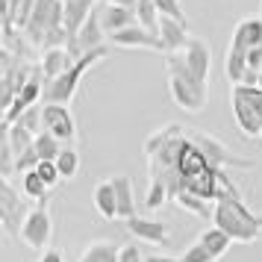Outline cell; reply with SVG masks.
Returning <instances> with one entry per match:
<instances>
[{"mask_svg":"<svg viewBox=\"0 0 262 262\" xmlns=\"http://www.w3.org/2000/svg\"><path fill=\"white\" fill-rule=\"evenodd\" d=\"M212 224L221 227L233 242H242V245H253L262 236V215L250 212L242 194H227L221 201H215Z\"/></svg>","mask_w":262,"mask_h":262,"instance_id":"6da1fadb","label":"cell"},{"mask_svg":"<svg viewBox=\"0 0 262 262\" xmlns=\"http://www.w3.org/2000/svg\"><path fill=\"white\" fill-rule=\"evenodd\" d=\"M165 68H168V92L171 100L177 103L183 112H203L206 109V89L209 85L201 83L194 74H189V68L183 65L180 53H165Z\"/></svg>","mask_w":262,"mask_h":262,"instance_id":"7a4b0ae2","label":"cell"},{"mask_svg":"<svg viewBox=\"0 0 262 262\" xmlns=\"http://www.w3.org/2000/svg\"><path fill=\"white\" fill-rule=\"evenodd\" d=\"M106 56H109L106 45H103V48H95V50H89V53H83V56L74 62L68 71H62L59 77L45 80L41 103H65V106H71L74 95H77V89H80V83H83V74L89 71L92 65H97L100 59H106Z\"/></svg>","mask_w":262,"mask_h":262,"instance_id":"3957f363","label":"cell"},{"mask_svg":"<svg viewBox=\"0 0 262 262\" xmlns=\"http://www.w3.org/2000/svg\"><path fill=\"white\" fill-rule=\"evenodd\" d=\"M230 106H233L238 130L245 136H250V139L262 136V89L259 85H233Z\"/></svg>","mask_w":262,"mask_h":262,"instance_id":"277c9868","label":"cell"},{"mask_svg":"<svg viewBox=\"0 0 262 262\" xmlns=\"http://www.w3.org/2000/svg\"><path fill=\"white\" fill-rule=\"evenodd\" d=\"M27 215H30L27 194H21L9 180L0 174V227L9 236H21V224H24Z\"/></svg>","mask_w":262,"mask_h":262,"instance_id":"5b68a950","label":"cell"},{"mask_svg":"<svg viewBox=\"0 0 262 262\" xmlns=\"http://www.w3.org/2000/svg\"><path fill=\"white\" fill-rule=\"evenodd\" d=\"M50 236H53V215H50L48 203H38L36 209H30V215L24 218V224H21V242H24L30 250H41L50 245Z\"/></svg>","mask_w":262,"mask_h":262,"instance_id":"8992f818","label":"cell"},{"mask_svg":"<svg viewBox=\"0 0 262 262\" xmlns=\"http://www.w3.org/2000/svg\"><path fill=\"white\" fill-rule=\"evenodd\" d=\"M41 130L56 136L62 144L77 142V118L65 103H41Z\"/></svg>","mask_w":262,"mask_h":262,"instance_id":"52a82bcc","label":"cell"},{"mask_svg":"<svg viewBox=\"0 0 262 262\" xmlns=\"http://www.w3.org/2000/svg\"><path fill=\"white\" fill-rule=\"evenodd\" d=\"M180 59L189 68V74H194L201 83L209 85V68H212V50L203 38H189V45L180 50Z\"/></svg>","mask_w":262,"mask_h":262,"instance_id":"ba28073f","label":"cell"},{"mask_svg":"<svg viewBox=\"0 0 262 262\" xmlns=\"http://www.w3.org/2000/svg\"><path fill=\"white\" fill-rule=\"evenodd\" d=\"M124 227H127V233L133 238L147 242V245H168L171 242V227L156 221V218H139V215H133V218L124 221Z\"/></svg>","mask_w":262,"mask_h":262,"instance_id":"9c48e42d","label":"cell"},{"mask_svg":"<svg viewBox=\"0 0 262 262\" xmlns=\"http://www.w3.org/2000/svg\"><path fill=\"white\" fill-rule=\"evenodd\" d=\"M159 41H162V53H180V50L189 45V21L183 18H171V15H162L159 18Z\"/></svg>","mask_w":262,"mask_h":262,"instance_id":"30bf717a","label":"cell"},{"mask_svg":"<svg viewBox=\"0 0 262 262\" xmlns=\"http://www.w3.org/2000/svg\"><path fill=\"white\" fill-rule=\"evenodd\" d=\"M112 45H118V48H139V50H159L162 53V41L156 36L154 30H147L142 24H133V27H124L118 33H112L109 36Z\"/></svg>","mask_w":262,"mask_h":262,"instance_id":"8fae6325","label":"cell"},{"mask_svg":"<svg viewBox=\"0 0 262 262\" xmlns=\"http://www.w3.org/2000/svg\"><path fill=\"white\" fill-rule=\"evenodd\" d=\"M97 18H100V27H103L106 36L118 33V30H124V27L139 24V21H136V9H127V6H118V3H106V0H100Z\"/></svg>","mask_w":262,"mask_h":262,"instance_id":"7c38bea8","label":"cell"},{"mask_svg":"<svg viewBox=\"0 0 262 262\" xmlns=\"http://www.w3.org/2000/svg\"><path fill=\"white\" fill-rule=\"evenodd\" d=\"M230 45H236V48H262V18L256 15H250V18H242L236 27H233V38H230Z\"/></svg>","mask_w":262,"mask_h":262,"instance_id":"4fadbf2b","label":"cell"},{"mask_svg":"<svg viewBox=\"0 0 262 262\" xmlns=\"http://www.w3.org/2000/svg\"><path fill=\"white\" fill-rule=\"evenodd\" d=\"M77 56H74L68 48H48L41 50V74H45V80H53V77H59L62 71H68Z\"/></svg>","mask_w":262,"mask_h":262,"instance_id":"5bb4252c","label":"cell"},{"mask_svg":"<svg viewBox=\"0 0 262 262\" xmlns=\"http://www.w3.org/2000/svg\"><path fill=\"white\" fill-rule=\"evenodd\" d=\"M112 186H115V201H118V221H127L136 215V191H133V177L127 174H118L112 177Z\"/></svg>","mask_w":262,"mask_h":262,"instance_id":"9a60e30c","label":"cell"},{"mask_svg":"<svg viewBox=\"0 0 262 262\" xmlns=\"http://www.w3.org/2000/svg\"><path fill=\"white\" fill-rule=\"evenodd\" d=\"M95 209L100 218H106V221H118V201H115V186H112V180H103V183H97L95 186Z\"/></svg>","mask_w":262,"mask_h":262,"instance_id":"2e32d148","label":"cell"},{"mask_svg":"<svg viewBox=\"0 0 262 262\" xmlns=\"http://www.w3.org/2000/svg\"><path fill=\"white\" fill-rule=\"evenodd\" d=\"M250 71L248 65V50L245 48H236V45H230V50H227V59H224V74L227 80L233 85H242V80H245V74Z\"/></svg>","mask_w":262,"mask_h":262,"instance_id":"e0dca14e","label":"cell"},{"mask_svg":"<svg viewBox=\"0 0 262 262\" xmlns=\"http://www.w3.org/2000/svg\"><path fill=\"white\" fill-rule=\"evenodd\" d=\"M198 242H201L203 248L209 250V253H212L215 256V262L221 259V256H224L227 250H230V245H233V238L227 236L224 230H221V227H206V230H203L201 236H198Z\"/></svg>","mask_w":262,"mask_h":262,"instance_id":"ac0fdd59","label":"cell"},{"mask_svg":"<svg viewBox=\"0 0 262 262\" xmlns=\"http://www.w3.org/2000/svg\"><path fill=\"white\" fill-rule=\"evenodd\" d=\"M174 203L183 206L186 212H191L194 218H212V212H215V203L201 198V194H194V191H180V194H174Z\"/></svg>","mask_w":262,"mask_h":262,"instance_id":"d6986e66","label":"cell"},{"mask_svg":"<svg viewBox=\"0 0 262 262\" xmlns=\"http://www.w3.org/2000/svg\"><path fill=\"white\" fill-rule=\"evenodd\" d=\"M21 191H24L30 201H36V203H48V198H50V191H53V189H50L48 183L38 177L36 168H33V171H24V174H21Z\"/></svg>","mask_w":262,"mask_h":262,"instance_id":"ffe728a7","label":"cell"},{"mask_svg":"<svg viewBox=\"0 0 262 262\" xmlns=\"http://www.w3.org/2000/svg\"><path fill=\"white\" fill-rule=\"evenodd\" d=\"M77 262H121V259H118V248L115 245H109V242H92L80 253Z\"/></svg>","mask_w":262,"mask_h":262,"instance_id":"44dd1931","label":"cell"},{"mask_svg":"<svg viewBox=\"0 0 262 262\" xmlns=\"http://www.w3.org/2000/svg\"><path fill=\"white\" fill-rule=\"evenodd\" d=\"M168 198H171V191H168L165 180L150 177V186H147V194H144V206H147L150 212H156V209H162L168 203Z\"/></svg>","mask_w":262,"mask_h":262,"instance_id":"7402d4cb","label":"cell"},{"mask_svg":"<svg viewBox=\"0 0 262 262\" xmlns=\"http://www.w3.org/2000/svg\"><path fill=\"white\" fill-rule=\"evenodd\" d=\"M62 147H65V144H62L56 136H50L48 130L36 133V154H38V159H53V162H56V156L62 154Z\"/></svg>","mask_w":262,"mask_h":262,"instance_id":"603a6c76","label":"cell"},{"mask_svg":"<svg viewBox=\"0 0 262 262\" xmlns=\"http://www.w3.org/2000/svg\"><path fill=\"white\" fill-rule=\"evenodd\" d=\"M56 168H59L62 180H74L77 174H80V154L74 150L71 144H65L62 154L56 156Z\"/></svg>","mask_w":262,"mask_h":262,"instance_id":"cb8c5ba5","label":"cell"},{"mask_svg":"<svg viewBox=\"0 0 262 262\" xmlns=\"http://www.w3.org/2000/svg\"><path fill=\"white\" fill-rule=\"evenodd\" d=\"M159 18H162V12L156 9L154 0H139V3H136V21L142 27H147V30L156 33V30H159ZM156 36H159V33H156Z\"/></svg>","mask_w":262,"mask_h":262,"instance_id":"d4e9b609","label":"cell"},{"mask_svg":"<svg viewBox=\"0 0 262 262\" xmlns=\"http://www.w3.org/2000/svg\"><path fill=\"white\" fill-rule=\"evenodd\" d=\"M36 174L48 183L50 189H56V186L62 183V174H59V168H56V162H53V159H41V162L36 165Z\"/></svg>","mask_w":262,"mask_h":262,"instance_id":"484cf974","label":"cell"},{"mask_svg":"<svg viewBox=\"0 0 262 262\" xmlns=\"http://www.w3.org/2000/svg\"><path fill=\"white\" fill-rule=\"evenodd\" d=\"M180 259H183V262H215V256L203 248L201 242H194L191 248H186L183 253H180Z\"/></svg>","mask_w":262,"mask_h":262,"instance_id":"4316f807","label":"cell"},{"mask_svg":"<svg viewBox=\"0 0 262 262\" xmlns=\"http://www.w3.org/2000/svg\"><path fill=\"white\" fill-rule=\"evenodd\" d=\"M156 9L162 15H171V18H183V21H189L186 12H183V6H180V0H154Z\"/></svg>","mask_w":262,"mask_h":262,"instance_id":"83f0119b","label":"cell"},{"mask_svg":"<svg viewBox=\"0 0 262 262\" xmlns=\"http://www.w3.org/2000/svg\"><path fill=\"white\" fill-rule=\"evenodd\" d=\"M118 259L121 262H147V256H144L142 250H139V245H124V248H118Z\"/></svg>","mask_w":262,"mask_h":262,"instance_id":"f1b7e54d","label":"cell"},{"mask_svg":"<svg viewBox=\"0 0 262 262\" xmlns=\"http://www.w3.org/2000/svg\"><path fill=\"white\" fill-rule=\"evenodd\" d=\"M38 262H65V256H62L59 248H45L38 253Z\"/></svg>","mask_w":262,"mask_h":262,"instance_id":"f546056e","label":"cell"},{"mask_svg":"<svg viewBox=\"0 0 262 262\" xmlns=\"http://www.w3.org/2000/svg\"><path fill=\"white\" fill-rule=\"evenodd\" d=\"M147 262H183L180 256H147Z\"/></svg>","mask_w":262,"mask_h":262,"instance_id":"4dcf8cb0","label":"cell"},{"mask_svg":"<svg viewBox=\"0 0 262 262\" xmlns=\"http://www.w3.org/2000/svg\"><path fill=\"white\" fill-rule=\"evenodd\" d=\"M106 3H118V6H127V9H136L139 0H106Z\"/></svg>","mask_w":262,"mask_h":262,"instance_id":"1f68e13d","label":"cell"},{"mask_svg":"<svg viewBox=\"0 0 262 262\" xmlns=\"http://www.w3.org/2000/svg\"><path fill=\"white\" fill-rule=\"evenodd\" d=\"M259 18H262V12H259Z\"/></svg>","mask_w":262,"mask_h":262,"instance_id":"d6a6232c","label":"cell"},{"mask_svg":"<svg viewBox=\"0 0 262 262\" xmlns=\"http://www.w3.org/2000/svg\"><path fill=\"white\" fill-rule=\"evenodd\" d=\"M259 139H262V136H259Z\"/></svg>","mask_w":262,"mask_h":262,"instance_id":"836d02e7","label":"cell"},{"mask_svg":"<svg viewBox=\"0 0 262 262\" xmlns=\"http://www.w3.org/2000/svg\"><path fill=\"white\" fill-rule=\"evenodd\" d=\"M0 27H3V24H0Z\"/></svg>","mask_w":262,"mask_h":262,"instance_id":"e575fe53","label":"cell"},{"mask_svg":"<svg viewBox=\"0 0 262 262\" xmlns=\"http://www.w3.org/2000/svg\"><path fill=\"white\" fill-rule=\"evenodd\" d=\"M259 215H262V212H259Z\"/></svg>","mask_w":262,"mask_h":262,"instance_id":"d590c367","label":"cell"}]
</instances>
